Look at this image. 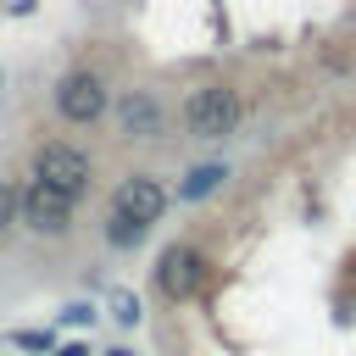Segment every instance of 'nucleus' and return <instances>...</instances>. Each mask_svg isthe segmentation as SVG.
I'll return each instance as SVG.
<instances>
[{
    "instance_id": "1",
    "label": "nucleus",
    "mask_w": 356,
    "mask_h": 356,
    "mask_svg": "<svg viewBox=\"0 0 356 356\" xmlns=\"http://www.w3.org/2000/svg\"><path fill=\"white\" fill-rule=\"evenodd\" d=\"M234 122H239V95L228 83H200L184 100V128L195 139H222V134H234Z\"/></svg>"
},
{
    "instance_id": "2",
    "label": "nucleus",
    "mask_w": 356,
    "mask_h": 356,
    "mask_svg": "<svg viewBox=\"0 0 356 356\" xmlns=\"http://www.w3.org/2000/svg\"><path fill=\"white\" fill-rule=\"evenodd\" d=\"M17 217H22L33 234H67V228H72V195L50 189L44 178H28V189L17 195Z\"/></svg>"
},
{
    "instance_id": "3",
    "label": "nucleus",
    "mask_w": 356,
    "mask_h": 356,
    "mask_svg": "<svg viewBox=\"0 0 356 356\" xmlns=\"http://www.w3.org/2000/svg\"><path fill=\"white\" fill-rule=\"evenodd\" d=\"M33 178H44L50 189H61V195L78 200L89 189V156L72 150V145H39L33 150Z\"/></svg>"
},
{
    "instance_id": "4",
    "label": "nucleus",
    "mask_w": 356,
    "mask_h": 356,
    "mask_svg": "<svg viewBox=\"0 0 356 356\" xmlns=\"http://www.w3.org/2000/svg\"><path fill=\"white\" fill-rule=\"evenodd\" d=\"M56 111L67 117V122H78V128H89L100 111H106V83L95 78V72H67L61 83H56Z\"/></svg>"
},
{
    "instance_id": "5",
    "label": "nucleus",
    "mask_w": 356,
    "mask_h": 356,
    "mask_svg": "<svg viewBox=\"0 0 356 356\" xmlns=\"http://www.w3.org/2000/svg\"><path fill=\"white\" fill-rule=\"evenodd\" d=\"M111 211H122V217H134V222H156L161 211H167V189H161V178H150V172H134V178H122L117 184V195H111Z\"/></svg>"
},
{
    "instance_id": "6",
    "label": "nucleus",
    "mask_w": 356,
    "mask_h": 356,
    "mask_svg": "<svg viewBox=\"0 0 356 356\" xmlns=\"http://www.w3.org/2000/svg\"><path fill=\"white\" fill-rule=\"evenodd\" d=\"M156 289H161L167 300H189V295L200 289V256H195L189 245H167L161 261H156Z\"/></svg>"
},
{
    "instance_id": "7",
    "label": "nucleus",
    "mask_w": 356,
    "mask_h": 356,
    "mask_svg": "<svg viewBox=\"0 0 356 356\" xmlns=\"http://www.w3.org/2000/svg\"><path fill=\"white\" fill-rule=\"evenodd\" d=\"M117 122H122V134L150 139V134L161 128V111H156V100H150V95H128V100H122V111H117Z\"/></svg>"
},
{
    "instance_id": "8",
    "label": "nucleus",
    "mask_w": 356,
    "mask_h": 356,
    "mask_svg": "<svg viewBox=\"0 0 356 356\" xmlns=\"http://www.w3.org/2000/svg\"><path fill=\"white\" fill-rule=\"evenodd\" d=\"M222 178H228V172H222L217 161H206V167H195V172L184 178V189H178V195H184V200H200V195H211Z\"/></svg>"
},
{
    "instance_id": "9",
    "label": "nucleus",
    "mask_w": 356,
    "mask_h": 356,
    "mask_svg": "<svg viewBox=\"0 0 356 356\" xmlns=\"http://www.w3.org/2000/svg\"><path fill=\"white\" fill-rule=\"evenodd\" d=\"M106 239H111L117 250H128V245H139V239H145V222H134V217L111 211V217H106Z\"/></svg>"
},
{
    "instance_id": "10",
    "label": "nucleus",
    "mask_w": 356,
    "mask_h": 356,
    "mask_svg": "<svg viewBox=\"0 0 356 356\" xmlns=\"http://www.w3.org/2000/svg\"><path fill=\"white\" fill-rule=\"evenodd\" d=\"M11 222H17V189H11L6 178H0V234H6Z\"/></svg>"
},
{
    "instance_id": "11",
    "label": "nucleus",
    "mask_w": 356,
    "mask_h": 356,
    "mask_svg": "<svg viewBox=\"0 0 356 356\" xmlns=\"http://www.w3.org/2000/svg\"><path fill=\"white\" fill-rule=\"evenodd\" d=\"M117 317H122V323H139V300L122 295V300H117Z\"/></svg>"
},
{
    "instance_id": "12",
    "label": "nucleus",
    "mask_w": 356,
    "mask_h": 356,
    "mask_svg": "<svg viewBox=\"0 0 356 356\" xmlns=\"http://www.w3.org/2000/svg\"><path fill=\"white\" fill-rule=\"evenodd\" d=\"M61 356H89V350H83V345H67V350H61Z\"/></svg>"
}]
</instances>
